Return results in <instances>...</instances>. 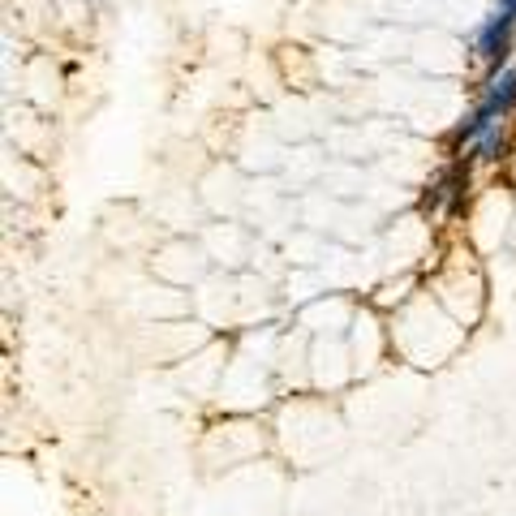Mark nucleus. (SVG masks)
Returning <instances> with one entry per match:
<instances>
[{"label":"nucleus","mask_w":516,"mask_h":516,"mask_svg":"<svg viewBox=\"0 0 516 516\" xmlns=\"http://www.w3.org/2000/svg\"><path fill=\"white\" fill-rule=\"evenodd\" d=\"M512 31H516V0H499V9L491 13V22L478 31V56H482L486 65L504 61Z\"/></svg>","instance_id":"f257e3e1"}]
</instances>
